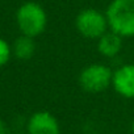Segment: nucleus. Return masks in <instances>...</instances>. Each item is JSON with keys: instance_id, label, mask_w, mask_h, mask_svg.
I'll list each match as a JSON object with an SVG mask.
<instances>
[{"instance_id": "f257e3e1", "label": "nucleus", "mask_w": 134, "mask_h": 134, "mask_svg": "<svg viewBox=\"0 0 134 134\" xmlns=\"http://www.w3.org/2000/svg\"><path fill=\"white\" fill-rule=\"evenodd\" d=\"M105 16L110 32L122 38L134 37V0H112Z\"/></svg>"}, {"instance_id": "f03ea898", "label": "nucleus", "mask_w": 134, "mask_h": 134, "mask_svg": "<svg viewBox=\"0 0 134 134\" xmlns=\"http://www.w3.org/2000/svg\"><path fill=\"white\" fill-rule=\"evenodd\" d=\"M16 23L21 34L36 38L45 32L47 15L41 4L36 2H26L19 7L16 12Z\"/></svg>"}, {"instance_id": "7ed1b4c3", "label": "nucleus", "mask_w": 134, "mask_h": 134, "mask_svg": "<svg viewBox=\"0 0 134 134\" xmlns=\"http://www.w3.org/2000/svg\"><path fill=\"white\" fill-rule=\"evenodd\" d=\"M113 70L104 63H92L86 66L80 71L78 82L83 91L88 93L104 92L112 86Z\"/></svg>"}, {"instance_id": "20e7f679", "label": "nucleus", "mask_w": 134, "mask_h": 134, "mask_svg": "<svg viewBox=\"0 0 134 134\" xmlns=\"http://www.w3.org/2000/svg\"><path fill=\"white\" fill-rule=\"evenodd\" d=\"M75 28L78 33L87 40H99L109 30L105 12L96 8L82 9L76 15Z\"/></svg>"}, {"instance_id": "39448f33", "label": "nucleus", "mask_w": 134, "mask_h": 134, "mask_svg": "<svg viewBox=\"0 0 134 134\" xmlns=\"http://www.w3.org/2000/svg\"><path fill=\"white\" fill-rule=\"evenodd\" d=\"M28 134H60V125L57 117L47 110L34 112L26 124Z\"/></svg>"}, {"instance_id": "423d86ee", "label": "nucleus", "mask_w": 134, "mask_h": 134, "mask_svg": "<svg viewBox=\"0 0 134 134\" xmlns=\"http://www.w3.org/2000/svg\"><path fill=\"white\" fill-rule=\"evenodd\" d=\"M112 87L125 99H134V63L122 64L113 71Z\"/></svg>"}, {"instance_id": "0eeeda50", "label": "nucleus", "mask_w": 134, "mask_h": 134, "mask_svg": "<svg viewBox=\"0 0 134 134\" xmlns=\"http://www.w3.org/2000/svg\"><path fill=\"white\" fill-rule=\"evenodd\" d=\"M124 38L110 30L97 40V50L105 58H114L122 50Z\"/></svg>"}, {"instance_id": "6e6552de", "label": "nucleus", "mask_w": 134, "mask_h": 134, "mask_svg": "<svg viewBox=\"0 0 134 134\" xmlns=\"http://www.w3.org/2000/svg\"><path fill=\"white\" fill-rule=\"evenodd\" d=\"M12 51L15 53L16 58H19L21 60L30 59L34 55V53H36L34 38L21 34L19 38H16V41L13 43V47H12Z\"/></svg>"}, {"instance_id": "1a4fd4ad", "label": "nucleus", "mask_w": 134, "mask_h": 134, "mask_svg": "<svg viewBox=\"0 0 134 134\" xmlns=\"http://www.w3.org/2000/svg\"><path fill=\"white\" fill-rule=\"evenodd\" d=\"M11 55H12V49L9 43L5 40L0 38V67H3L4 64L8 63Z\"/></svg>"}, {"instance_id": "9d476101", "label": "nucleus", "mask_w": 134, "mask_h": 134, "mask_svg": "<svg viewBox=\"0 0 134 134\" xmlns=\"http://www.w3.org/2000/svg\"><path fill=\"white\" fill-rule=\"evenodd\" d=\"M0 134H9V129L2 118H0Z\"/></svg>"}, {"instance_id": "9b49d317", "label": "nucleus", "mask_w": 134, "mask_h": 134, "mask_svg": "<svg viewBox=\"0 0 134 134\" xmlns=\"http://www.w3.org/2000/svg\"><path fill=\"white\" fill-rule=\"evenodd\" d=\"M131 134H134V120L131 122Z\"/></svg>"}, {"instance_id": "f8f14e48", "label": "nucleus", "mask_w": 134, "mask_h": 134, "mask_svg": "<svg viewBox=\"0 0 134 134\" xmlns=\"http://www.w3.org/2000/svg\"><path fill=\"white\" fill-rule=\"evenodd\" d=\"M16 134H28V133H16Z\"/></svg>"}]
</instances>
